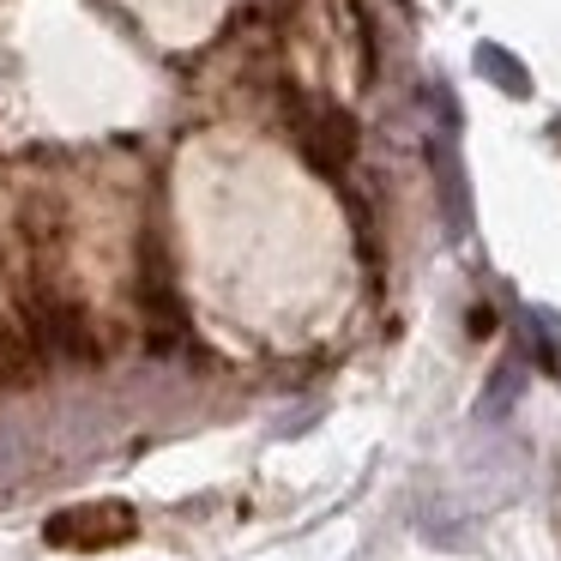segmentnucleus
I'll list each match as a JSON object with an SVG mask.
<instances>
[{
  "label": "nucleus",
  "mask_w": 561,
  "mask_h": 561,
  "mask_svg": "<svg viewBox=\"0 0 561 561\" xmlns=\"http://www.w3.org/2000/svg\"><path fill=\"white\" fill-rule=\"evenodd\" d=\"M134 537V513L122 501H98V507H73L49 519V543L55 549H110Z\"/></svg>",
  "instance_id": "nucleus-1"
}]
</instances>
